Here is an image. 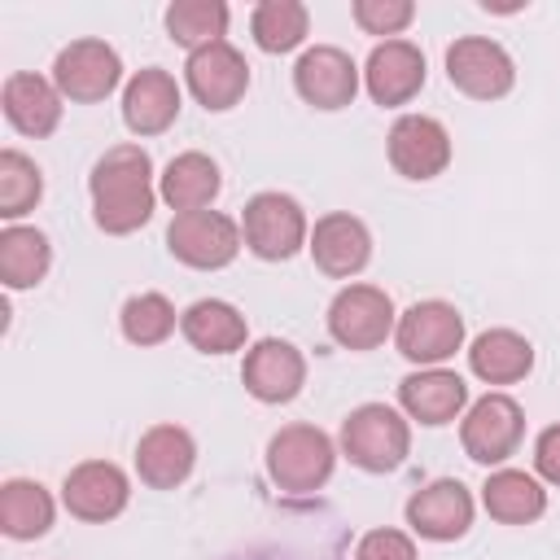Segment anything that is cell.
<instances>
[{
  "label": "cell",
  "mask_w": 560,
  "mask_h": 560,
  "mask_svg": "<svg viewBox=\"0 0 560 560\" xmlns=\"http://www.w3.org/2000/svg\"><path fill=\"white\" fill-rule=\"evenodd\" d=\"M92 219L109 236H127L153 219L158 188H153V158L140 144H114L92 162L88 175Z\"/></svg>",
  "instance_id": "obj_1"
},
{
  "label": "cell",
  "mask_w": 560,
  "mask_h": 560,
  "mask_svg": "<svg viewBox=\"0 0 560 560\" xmlns=\"http://www.w3.org/2000/svg\"><path fill=\"white\" fill-rule=\"evenodd\" d=\"M341 455L363 472H394L411 455V420L389 402H363L341 420Z\"/></svg>",
  "instance_id": "obj_2"
},
{
  "label": "cell",
  "mask_w": 560,
  "mask_h": 560,
  "mask_svg": "<svg viewBox=\"0 0 560 560\" xmlns=\"http://www.w3.org/2000/svg\"><path fill=\"white\" fill-rule=\"evenodd\" d=\"M337 468V446L319 424H284L267 442V477L284 494H315Z\"/></svg>",
  "instance_id": "obj_3"
},
{
  "label": "cell",
  "mask_w": 560,
  "mask_h": 560,
  "mask_svg": "<svg viewBox=\"0 0 560 560\" xmlns=\"http://www.w3.org/2000/svg\"><path fill=\"white\" fill-rule=\"evenodd\" d=\"M241 236H245V249L254 258L284 262L298 249H306L311 223H306V210L298 206V197H289V192H254L245 201V214H241Z\"/></svg>",
  "instance_id": "obj_4"
},
{
  "label": "cell",
  "mask_w": 560,
  "mask_h": 560,
  "mask_svg": "<svg viewBox=\"0 0 560 560\" xmlns=\"http://www.w3.org/2000/svg\"><path fill=\"white\" fill-rule=\"evenodd\" d=\"M521 438H525V411L512 394H481L477 402H468V411L459 416V446L472 464H508L516 451H521Z\"/></svg>",
  "instance_id": "obj_5"
},
{
  "label": "cell",
  "mask_w": 560,
  "mask_h": 560,
  "mask_svg": "<svg viewBox=\"0 0 560 560\" xmlns=\"http://www.w3.org/2000/svg\"><path fill=\"white\" fill-rule=\"evenodd\" d=\"M394 346L416 368H442L464 350V315L442 298L411 302L394 324Z\"/></svg>",
  "instance_id": "obj_6"
},
{
  "label": "cell",
  "mask_w": 560,
  "mask_h": 560,
  "mask_svg": "<svg viewBox=\"0 0 560 560\" xmlns=\"http://www.w3.org/2000/svg\"><path fill=\"white\" fill-rule=\"evenodd\" d=\"M241 245H245L241 223L228 219L223 210H188V214H175L166 228L171 258H179L184 267H197V271L228 267L241 254Z\"/></svg>",
  "instance_id": "obj_7"
},
{
  "label": "cell",
  "mask_w": 560,
  "mask_h": 560,
  "mask_svg": "<svg viewBox=\"0 0 560 560\" xmlns=\"http://www.w3.org/2000/svg\"><path fill=\"white\" fill-rule=\"evenodd\" d=\"M398 311L385 289L376 284H346L328 302V337L341 350H376L394 332Z\"/></svg>",
  "instance_id": "obj_8"
},
{
  "label": "cell",
  "mask_w": 560,
  "mask_h": 560,
  "mask_svg": "<svg viewBox=\"0 0 560 560\" xmlns=\"http://www.w3.org/2000/svg\"><path fill=\"white\" fill-rule=\"evenodd\" d=\"M446 79L455 92H464L472 101H499L512 92L516 66L503 44H494L486 35H459L446 48Z\"/></svg>",
  "instance_id": "obj_9"
},
{
  "label": "cell",
  "mask_w": 560,
  "mask_h": 560,
  "mask_svg": "<svg viewBox=\"0 0 560 560\" xmlns=\"http://www.w3.org/2000/svg\"><path fill=\"white\" fill-rule=\"evenodd\" d=\"M52 83L74 105H96L122 83V61L105 39H70L52 61Z\"/></svg>",
  "instance_id": "obj_10"
},
{
  "label": "cell",
  "mask_w": 560,
  "mask_h": 560,
  "mask_svg": "<svg viewBox=\"0 0 560 560\" xmlns=\"http://www.w3.org/2000/svg\"><path fill=\"white\" fill-rule=\"evenodd\" d=\"M184 83H188V92H192V101L201 109L223 114V109L241 105V96L249 88V66L228 39H219V44H206V48L188 52Z\"/></svg>",
  "instance_id": "obj_11"
},
{
  "label": "cell",
  "mask_w": 560,
  "mask_h": 560,
  "mask_svg": "<svg viewBox=\"0 0 560 560\" xmlns=\"http://www.w3.org/2000/svg\"><path fill=\"white\" fill-rule=\"evenodd\" d=\"M385 153L402 179H438L451 166V131L429 114H402L389 127Z\"/></svg>",
  "instance_id": "obj_12"
},
{
  "label": "cell",
  "mask_w": 560,
  "mask_h": 560,
  "mask_svg": "<svg viewBox=\"0 0 560 560\" xmlns=\"http://www.w3.org/2000/svg\"><path fill=\"white\" fill-rule=\"evenodd\" d=\"M241 381L258 402H271V407L293 402L306 385V354L284 337H262L245 350Z\"/></svg>",
  "instance_id": "obj_13"
},
{
  "label": "cell",
  "mask_w": 560,
  "mask_h": 560,
  "mask_svg": "<svg viewBox=\"0 0 560 560\" xmlns=\"http://www.w3.org/2000/svg\"><path fill=\"white\" fill-rule=\"evenodd\" d=\"M131 499V481L118 464L109 459H83L66 472L61 481V503L70 516L88 521V525H105L114 521Z\"/></svg>",
  "instance_id": "obj_14"
},
{
  "label": "cell",
  "mask_w": 560,
  "mask_h": 560,
  "mask_svg": "<svg viewBox=\"0 0 560 560\" xmlns=\"http://www.w3.org/2000/svg\"><path fill=\"white\" fill-rule=\"evenodd\" d=\"M402 512H407L411 534H420V538H429V542H455V538H464V534L472 529L477 503H472V494H468L464 481L438 477V481L420 486V490L407 499Z\"/></svg>",
  "instance_id": "obj_15"
},
{
  "label": "cell",
  "mask_w": 560,
  "mask_h": 560,
  "mask_svg": "<svg viewBox=\"0 0 560 560\" xmlns=\"http://www.w3.org/2000/svg\"><path fill=\"white\" fill-rule=\"evenodd\" d=\"M359 66H354V57L346 52V48H337V44H315V48H306L302 57H298V66H293V88H298V96L306 101V105H315V109H346L350 101H354V92H359Z\"/></svg>",
  "instance_id": "obj_16"
},
{
  "label": "cell",
  "mask_w": 560,
  "mask_h": 560,
  "mask_svg": "<svg viewBox=\"0 0 560 560\" xmlns=\"http://www.w3.org/2000/svg\"><path fill=\"white\" fill-rule=\"evenodd\" d=\"M315 267L332 280H350L372 262V232L359 214L350 210H332L324 219H315L311 241H306Z\"/></svg>",
  "instance_id": "obj_17"
},
{
  "label": "cell",
  "mask_w": 560,
  "mask_h": 560,
  "mask_svg": "<svg viewBox=\"0 0 560 560\" xmlns=\"http://www.w3.org/2000/svg\"><path fill=\"white\" fill-rule=\"evenodd\" d=\"M363 88L376 105H407L424 88V52L411 39H381L363 61Z\"/></svg>",
  "instance_id": "obj_18"
},
{
  "label": "cell",
  "mask_w": 560,
  "mask_h": 560,
  "mask_svg": "<svg viewBox=\"0 0 560 560\" xmlns=\"http://www.w3.org/2000/svg\"><path fill=\"white\" fill-rule=\"evenodd\" d=\"M179 83L162 66H144L122 88V122L131 136H162L179 118Z\"/></svg>",
  "instance_id": "obj_19"
},
{
  "label": "cell",
  "mask_w": 560,
  "mask_h": 560,
  "mask_svg": "<svg viewBox=\"0 0 560 560\" xmlns=\"http://www.w3.org/2000/svg\"><path fill=\"white\" fill-rule=\"evenodd\" d=\"M398 407L407 420H420L429 429L451 424L468 407V381L446 368H420L398 381Z\"/></svg>",
  "instance_id": "obj_20"
},
{
  "label": "cell",
  "mask_w": 560,
  "mask_h": 560,
  "mask_svg": "<svg viewBox=\"0 0 560 560\" xmlns=\"http://www.w3.org/2000/svg\"><path fill=\"white\" fill-rule=\"evenodd\" d=\"M197 464V442L184 424H153L136 442V472L149 490H175Z\"/></svg>",
  "instance_id": "obj_21"
},
{
  "label": "cell",
  "mask_w": 560,
  "mask_h": 560,
  "mask_svg": "<svg viewBox=\"0 0 560 560\" xmlns=\"http://www.w3.org/2000/svg\"><path fill=\"white\" fill-rule=\"evenodd\" d=\"M61 92L52 79L44 74H31V70H13L4 79V92H0V105H4V118L13 131L22 136H52L57 122H61Z\"/></svg>",
  "instance_id": "obj_22"
},
{
  "label": "cell",
  "mask_w": 560,
  "mask_h": 560,
  "mask_svg": "<svg viewBox=\"0 0 560 560\" xmlns=\"http://www.w3.org/2000/svg\"><path fill=\"white\" fill-rule=\"evenodd\" d=\"M223 188V175H219V162L210 153H179L166 162V171L158 175V197L175 210V214H188V210H210V201L219 197Z\"/></svg>",
  "instance_id": "obj_23"
},
{
  "label": "cell",
  "mask_w": 560,
  "mask_h": 560,
  "mask_svg": "<svg viewBox=\"0 0 560 560\" xmlns=\"http://www.w3.org/2000/svg\"><path fill=\"white\" fill-rule=\"evenodd\" d=\"M179 332L201 354H232V350L245 346L249 324H245V315L232 302H223V298H197L179 315Z\"/></svg>",
  "instance_id": "obj_24"
},
{
  "label": "cell",
  "mask_w": 560,
  "mask_h": 560,
  "mask_svg": "<svg viewBox=\"0 0 560 560\" xmlns=\"http://www.w3.org/2000/svg\"><path fill=\"white\" fill-rule=\"evenodd\" d=\"M468 368L486 385H516L534 368V346L516 328H486L468 346Z\"/></svg>",
  "instance_id": "obj_25"
},
{
  "label": "cell",
  "mask_w": 560,
  "mask_h": 560,
  "mask_svg": "<svg viewBox=\"0 0 560 560\" xmlns=\"http://www.w3.org/2000/svg\"><path fill=\"white\" fill-rule=\"evenodd\" d=\"M481 508L499 525H534L547 512V490L525 468H494L481 481Z\"/></svg>",
  "instance_id": "obj_26"
},
{
  "label": "cell",
  "mask_w": 560,
  "mask_h": 560,
  "mask_svg": "<svg viewBox=\"0 0 560 560\" xmlns=\"http://www.w3.org/2000/svg\"><path fill=\"white\" fill-rule=\"evenodd\" d=\"M52 516H57V503L39 481L9 477L0 486V529H4V538L35 542V538H44L52 529Z\"/></svg>",
  "instance_id": "obj_27"
},
{
  "label": "cell",
  "mask_w": 560,
  "mask_h": 560,
  "mask_svg": "<svg viewBox=\"0 0 560 560\" xmlns=\"http://www.w3.org/2000/svg\"><path fill=\"white\" fill-rule=\"evenodd\" d=\"M52 267V245L39 228L26 223H9L0 232V280L4 289H35Z\"/></svg>",
  "instance_id": "obj_28"
},
{
  "label": "cell",
  "mask_w": 560,
  "mask_h": 560,
  "mask_svg": "<svg viewBox=\"0 0 560 560\" xmlns=\"http://www.w3.org/2000/svg\"><path fill=\"white\" fill-rule=\"evenodd\" d=\"M228 18L232 13L223 0H175V4H166V35L179 48L197 52L228 35Z\"/></svg>",
  "instance_id": "obj_29"
},
{
  "label": "cell",
  "mask_w": 560,
  "mask_h": 560,
  "mask_svg": "<svg viewBox=\"0 0 560 560\" xmlns=\"http://www.w3.org/2000/svg\"><path fill=\"white\" fill-rule=\"evenodd\" d=\"M249 31L262 52H293L311 31V13L302 0H262L249 13Z\"/></svg>",
  "instance_id": "obj_30"
},
{
  "label": "cell",
  "mask_w": 560,
  "mask_h": 560,
  "mask_svg": "<svg viewBox=\"0 0 560 560\" xmlns=\"http://www.w3.org/2000/svg\"><path fill=\"white\" fill-rule=\"evenodd\" d=\"M118 324H122V337L131 346H162L175 332L179 315H175V306H171L166 293H136V298L122 302Z\"/></svg>",
  "instance_id": "obj_31"
},
{
  "label": "cell",
  "mask_w": 560,
  "mask_h": 560,
  "mask_svg": "<svg viewBox=\"0 0 560 560\" xmlns=\"http://www.w3.org/2000/svg\"><path fill=\"white\" fill-rule=\"evenodd\" d=\"M44 197V171L18 153V149H4L0 153V219H22L26 210H35V201Z\"/></svg>",
  "instance_id": "obj_32"
},
{
  "label": "cell",
  "mask_w": 560,
  "mask_h": 560,
  "mask_svg": "<svg viewBox=\"0 0 560 560\" xmlns=\"http://www.w3.org/2000/svg\"><path fill=\"white\" fill-rule=\"evenodd\" d=\"M350 13H354L363 35H389V39H398L416 22V4L411 0H354Z\"/></svg>",
  "instance_id": "obj_33"
},
{
  "label": "cell",
  "mask_w": 560,
  "mask_h": 560,
  "mask_svg": "<svg viewBox=\"0 0 560 560\" xmlns=\"http://www.w3.org/2000/svg\"><path fill=\"white\" fill-rule=\"evenodd\" d=\"M354 560H420L411 534L402 529H368L354 542Z\"/></svg>",
  "instance_id": "obj_34"
},
{
  "label": "cell",
  "mask_w": 560,
  "mask_h": 560,
  "mask_svg": "<svg viewBox=\"0 0 560 560\" xmlns=\"http://www.w3.org/2000/svg\"><path fill=\"white\" fill-rule=\"evenodd\" d=\"M534 468H538L542 481L560 486V424H547L534 438Z\"/></svg>",
  "instance_id": "obj_35"
}]
</instances>
